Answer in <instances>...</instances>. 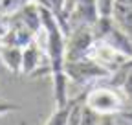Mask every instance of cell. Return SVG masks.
<instances>
[{
  "instance_id": "1",
  "label": "cell",
  "mask_w": 132,
  "mask_h": 125,
  "mask_svg": "<svg viewBox=\"0 0 132 125\" xmlns=\"http://www.w3.org/2000/svg\"><path fill=\"white\" fill-rule=\"evenodd\" d=\"M40 17H42L44 53L48 59L50 75L53 79L55 108H61L70 101L68 99V83L70 81H68V75H66V70H64V66H66V35L62 33L55 17L44 6H40Z\"/></svg>"
},
{
  "instance_id": "2",
  "label": "cell",
  "mask_w": 132,
  "mask_h": 125,
  "mask_svg": "<svg viewBox=\"0 0 132 125\" xmlns=\"http://www.w3.org/2000/svg\"><path fill=\"white\" fill-rule=\"evenodd\" d=\"M125 94L112 85H95L85 94V105L101 116H118L125 111Z\"/></svg>"
},
{
  "instance_id": "3",
  "label": "cell",
  "mask_w": 132,
  "mask_h": 125,
  "mask_svg": "<svg viewBox=\"0 0 132 125\" xmlns=\"http://www.w3.org/2000/svg\"><path fill=\"white\" fill-rule=\"evenodd\" d=\"M94 37L97 41H101L108 46H112L114 50L121 52L127 57H132V41L127 37L125 31L112 20V17H99L97 22L92 26Z\"/></svg>"
},
{
  "instance_id": "4",
  "label": "cell",
  "mask_w": 132,
  "mask_h": 125,
  "mask_svg": "<svg viewBox=\"0 0 132 125\" xmlns=\"http://www.w3.org/2000/svg\"><path fill=\"white\" fill-rule=\"evenodd\" d=\"M66 75H68V81L75 83L77 87H90L92 83L99 81V79H108L110 74L101 68L99 65L92 59H79V61H66Z\"/></svg>"
},
{
  "instance_id": "5",
  "label": "cell",
  "mask_w": 132,
  "mask_h": 125,
  "mask_svg": "<svg viewBox=\"0 0 132 125\" xmlns=\"http://www.w3.org/2000/svg\"><path fill=\"white\" fill-rule=\"evenodd\" d=\"M94 41H95V37H94L92 28L81 26V28L72 29L70 35L66 37V61L86 59Z\"/></svg>"
},
{
  "instance_id": "6",
  "label": "cell",
  "mask_w": 132,
  "mask_h": 125,
  "mask_svg": "<svg viewBox=\"0 0 132 125\" xmlns=\"http://www.w3.org/2000/svg\"><path fill=\"white\" fill-rule=\"evenodd\" d=\"M88 59H92L95 65H99L101 68H105L108 74H114L130 57L123 55L121 52L114 50L112 46H108V44H105V42L95 39L94 44H92V48H90V52H88Z\"/></svg>"
},
{
  "instance_id": "7",
  "label": "cell",
  "mask_w": 132,
  "mask_h": 125,
  "mask_svg": "<svg viewBox=\"0 0 132 125\" xmlns=\"http://www.w3.org/2000/svg\"><path fill=\"white\" fill-rule=\"evenodd\" d=\"M42 50L39 46V37L31 41L26 48H22V74L39 77L40 75V59H42Z\"/></svg>"
},
{
  "instance_id": "8",
  "label": "cell",
  "mask_w": 132,
  "mask_h": 125,
  "mask_svg": "<svg viewBox=\"0 0 132 125\" xmlns=\"http://www.w3.org/2000/svg\"><path fill=\"white\" fill-rule=\"evenodd\" d=\"M110 17L132 41V0H114Z\"/></svg>"
},
{
  "instance_id": "9",
  "label": "cell",
  "mask_w": 132,
  "mask_h": 125,
  "mask_svg": "<svg viewBox=\"0 0 132 125\" xmlns=\"http://www.w3.org/2000/svg\"><path fill=\"white\" fill-rule=\"evenodd\" d=\"M0 61L11 74H22V48L0 42Z\"/></svg>"
},
{
  "instance_id": "10",
  "label": "cell",
  "mask_w": 132,
  "mask_h": 125,
  "mask_svg": "<svg viewBox=\"0 0 132 125\" xmlns=\"http://www.w3.org/2000/svg\"><path fill=\"white\" fill-rule=\"evenodd\" d=\"M70 108H72V99L61 108H55V112L48 118V121L44 125H68V118H70Z\"/></svg>"
},
{
  "instance_id": "11",
  "label": "cell",
  "mask_w": 132,
  "mask_h": 125,
  "mask_svg": "<svg viewBox=\"0 0 132 125\" xmlns=\"http://www.w3.org/2000/svg\"><path fill=\"white\" fill-rule=\"evenodd\" d=\"M101 118H103L101 114H97L95 111H92L90 107H86L85 103H82L77 125H99V123H101Z\"/></svg>"
},
{
  "instance_id": "12",
  "label": "cell",
  "mask_w": 132,
  "mask_h": 125,
  "mask_svg": "<svg viewBox=\"0 0 132 125\" xmlns=\"http://www.w3.org/2000/svg\"><path fill=\"white\" fill-rule=\"evenodd\" d=\"M20 108H22V105L13 103V101H7V99H2V98H0V116L9 114V112H16V111H20Z\"/></svg>"
},
{
  "instance_id": "13",
  "label": "cell",
  "mask_w": 132,
  "mask_h": 125,
  "mask_svg": "<svg viewBox=\"0 0 132 125\" xmlns=\"http://www.w3.org/2000/svg\"><path fill=\"white\" fill-rule=\"evenodd\" d=\"M7 31V15H0V39Z\"/></svg>"
},
{
  "instance_id": "14",
  "label": "cell",
  "mask_w": 132,
  "mask_h": 125,
  "mask_svg": "<svg viewBox=\"0 0 132 125\" xmlns=\"http://www.w3.org/2000/svg\"><path fill=\"white\" fill-rule=\"evenodd\" d=\"M99 125H116V120H114V116H103Z\"/></svg>"
},
{
  "instance_id": "15",
  "label": "cell",
  "mask_w": 132,
  "mask_h": 125,
  "mask_svg": "<svg viewBox=\"0 0 132 125\" xmlns=\"http://www.w3.org/2000/svg\"><path fill=\"white\" fill-rule=\"evenodd\" d=\"M19 125H26V121H20V123H19Z\"/></svg>"
}]
</instances>
